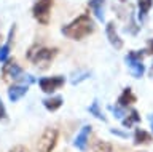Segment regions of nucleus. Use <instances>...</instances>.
Listing matches in <instances>:
<instances>
[{
    "instance_id": "obj_24",
    "label": "nucleus",
    "mask_w": 153,
    "mask_h": 152,
    "mask_svg": "<svg viewBox=\"0 0 153 152\" xmlns=\"http://www.w3.org/2000/svg\"><path fill=\"white\" fill-rule=\"evenodd\" d=\"M145 51H148L150 55H153V39L148 40V46H147V50H145Z\"/></svg>"
},
{
    "instance_id": "obj_21",
    "label": "nucleus",
    "mask_w": 153,
    "mask_h": 152,
    "mask_svg": "<svg viewBox=\"0 0 153 152\" xmlns=\"http://www.w3.org/2000/svg\"><path fill=\"white\" fill-rule=\"evenodd\" d=\"M110 111H112L113 114H115V117L117 118H121L126 115V107H121V106H118V104H115V106H110Z\"/></svg>"
},
{
    "instance_id": "obj_5",
    "label": "nucleus",
    "mask_w": 153,
    "mask_h": 152,
    "mask_svg": "<svg viewBox=\"0 0 153 152\" xmlns=\"http://www.w3.org/2000/svg\"><path fill=\"white\" fill-rule=\"evenodd\" d=\"M115 10H117L118 13V16L121 18L123 21H126L129 22V26L126 27V31L128 32H131V34H136V32L139 31V27L136 26V22H134V10H132V5L129 2H126V0H120V3L117 7H115Z\"/></svg>"
},
{
    "instance_id": "obj_26",
    "label": "nucleus",
    "mask_w": 153,
    "mask_h": 152,
    "mask_svg": "<svg viewBox=\"0 0 153 152\" xmlns=\"http://www.w3.org/2000/svg\"><path fill=\"white\" fill-rule=\"evenodd\" d=\"M150 75L153 77V66H152V69H150Z\"/></svg>"
},
{
    "instance_id": "obj_12",
    "label": "nucleus",
    "mask_w": 153,
    "mask_h": 152,
    "mask_svg": "<svg viewBox=\"0 0 153 152\" xmlns=\"http://www.w3.org/2000/svg\"><path fill=\"white\" fill-rule=\"evenodd\" d=\"M88 7L93 11V15L96 16V19H99V21L105 19V0H89Z\"/></svg>"
},
{
    "instance_id": "obj_2",
    "label": "nucleus",
    "mask_w": 153,
    "mask_h": 152,
    "mask_svg": "<svg viewBox=\"0 0 153 152\" xmlns=\"http://www.w3.org/2000/svg\"><path fill=\"white\" fill-rule=\"evenodd\" d=\"M57 48H46V46H32L27 51V59L40 70H46L50 67L51 61L56 58Z\"/></svg>"
},
{
    "instance_id": "obj_22",
    "label": "nucleus",
    "mask_w": 153,
    "mask_h": 152,
    "mask_svg": "<svg viewBox=\"0 0 153 152\" xmlns=\"http://www.w3.org/2000/svg\"><path fill=\"white\" fill-rule=\"evenodd\" d=\"M7 118V109H5L2 99H0V120H5Z\"/></svg>"
},
{
    "instance_id": "obj_13",
    "label": "nucleus",
    "mask_w": 153,
    "mask_h": 152,
    "mask_svg": "<svg viewBox=\"0 0 153 152\" xmlns=\"http://www.w3.org/2000/svg\"><path fill=\"white\" fill-rule=\"evenodd\" d=\"M152 7H153V0H137V18L140 22L147 19Z\"/></svg>"
},
{
    "instance_id": "obj_9",
    "label": "nucleus",
    "mask_w": 153,
    "mask_h": 152,
    "mask_svg": "<svg viewBox=\"0 0 153 152\" xmlns=\"http://www.w3.org/2000/svg\"><path fill=\"white\" fill-rule=\"evenodd\" d=\"M105 35H107L110 45H112L115 50H121L123 48V39L120 37L118 31H117V26H115L113 21L107 22V26H105Z\"/></svg>"
},
{
    "instance_id": "obj_6",
    "label": "nucleus",
    "mask_w": 153,
    "mask_h": 152,
    "mask_svg": "<svg viewBox=\"0 0 153 152\" xmlns=\"http://www.w3.org/2000/svg\"><path fill=\"white\" fill-rule=\"evenodd\" d=\"M51 8H53V0H38L32 8V15L42 26H46L51 18Z\"/></svg>"
},
{
    "instance_id": "obj_25",
    "label": "nucleus",
    "mask_w": 153,
    "mask_h": 152,
    "mask_svg": "<svg viewBox=\"0 0 153 152\" xmlns=\"http://www.w3.org/2000/svg\"><path fill=\"white\" fill-rule=\"evenodd\" d=\"M148 120H150V127H152V131H153V114L148 117Z\"/></svg>"
},
{
    "instance_id": "obj_28",
    "label": "nucleus",
    "mask_w": 153,
    "mask_h": 152,
    "mask_svg": "<svg viewBox=\"0 0 153 152\" xmlns=\"http://www.w3.org/2000/svg\"><path fill=\"white\" fill-rule=\"evenodd\" d=\"M140 152H142V151H140Z\"/></svg>"
},
{
    "instance_id": "obj_16",
    "label": "nucleus",
    "mask_w": 153,
    "mask_h": 152,
    "mask_svg": "<svg viewBox=\"0 0 153 152\" xmlns=\"http://www.w3.org/2000/svg\"><path fill=\"white\" fill-rule=\"evenodd\" d=\"M152 142V135L142 128H137L134 131V144L136 146H140V144H150Z\"/></svg>"
},
{
    "instance_id": "obj_11",
    "label": "nucleus",
    "mask_w": 153,
    "mask_h": 152,
    "mask_svg": "<svg viewBox=\"0 0 153 152\" xmlns=\"http://www.w3.org/2000/svg\"><path fill=\"white\" fill-rule=\"evenodd\" d=\"M27 90H29V85L24 83V82H21V83H13L11 87H10V90H8V98H10V101H13V103L19 101V99H21L24 94L27 93Z\"/></svg>"
},
{
    "instance_id": "obj_3",
    "label": "nucleus",
    "mask_w": 153,
    "mask_h": 152,
    "mask_svg": "<svg viewBox=\"0 0 153 152\" xmlns=\"http://www.w3.org/2000/svg\"><path fill=\"white\" fill-rule=\"evenodd\" d=\"M2 79L7 83H18V82H24V83H32L33 77L32 75L24 74L22 67L19 66L14 59H8L5 61L2 66Z\"/></svg>"
},
{
    "instance_id": "obj_4",
    "label": "nucleus",
    "mask_w": 153,
    "mask_h": 152,
    "mask_svg": "<svg viewBox=\"0 0 153 152\" xmlns=\"http://www.w3.org/2000/svg\"><path fill=\"white\" fill-rule=\"evenodd\" d=\"M143 56H145V50L137 51L132 50L124 56V63H126L129 72L134 79H140L143 72H145V66H143Z\"/></svg>"
},
{
    "instance_id": "obj_19",
    "label": "nucleus",
    "mask_w": 153,
    "mask_h": 152,
    "mask_svg": "<svg viewBox=\"0 0 153 152\" xmlns=\"http://www.w3.org/2000/svg\"><path fill=\"white\" fill-rule=\"evenodd\" d=\"M93 152H112V144L107 141H97L93 147Z\"/></svg>"
},
{
    "instance_id": "obj_15",
    "label": "nucleus",
    "mask_w": 153,
    "mask_h": 152,
    "mask_svg": "<svg viewBox=\"0 0 153 152\" xmlns=\"http://www.w3.org/2000/svg\"><path fill=\"white\" fill-rule=\"evenodd\" d=\"M13 37H14V26L11 27L10 31V35H8V42L5 45H0V63H5L8 61V56H10V50H11V42H13Z\"/></svg>"
},
{
    "instance_id": "obj_20",
    "label": "nucleus",
    "mask_w": 153,
    "mask_h": 152,
    "mask_svg": "<svg viewBox=\"0 0 153 152\" xmlns=\"http://www.w3.org/2000/svg\"><path fill=\"white\" fill-rule=\"evenodd\" d=\"M88 111H89V114H93V115L96 117V118H99V120H102V122H105V117H104V114L100 112V109H99V103L97 101H94L91 106L88 107Z\"/></svg>"
},
{
    "instance_id": "obj_8",
    "label": "nucleus",
    "mask_w": 153,
    "mask_h": 152,
    "mask_svg": "<svg viewBox=\"0 0 153 152\" xmlns=\"http://www.w3.org/2000/svg\"><path fill=\"white\" fill-rule=\"evenodd\" d=\"M65 79L62 75H53V77H42L38 80V87L43 93H54L56 90L64 87Z\"/></svg>"
},
{
    "instance_id": "obj_10",
    "label": "nucleus",
    "mask_w": 153,
    "mask_h": 152,
    "mask_svg": "<svg viewBox=\"0 0 153 152\" xmlns=\"http://www.w3.org/2000/svg\"><path fill=\"white\" fill-rule=\"evenodd\" d=\"M91 125H85L81 128V131L75 136V141H74V146L80 151H86L88 147V142H89V135H91Z\"/></svg>"
},
{
    "instance_id": "obj_18",
    "label": "nucleus",
    "mask_w": 153,
    "mask_h": 152,
    "mask_svg": "<svg viewBox=\"0 0 153 152\" xmlns=\"http://www.w3.org/2000/svg\"><path fill=\"white\" fill-rule=\"evenodd\" d=\"M140 122V115H139V112L136 111V109H132V111H129V114H126L123 118H121V123H123V127H126V128H131L134 127L136 123Z\"/></svg>"
},
{
    "instance_id": "obj_17",
    "label": "nucleus",
    "mask_w": 153,
    "mask_h": 152,
    "mask_svg": "<svg viewBox=\"0 0 153 152\" xmlns=\"http://www.w3.org/2000/svg\"><path fill=\"white\" fill-rule=\"evenodd\" d=\"M62 103H64V99H62L61 96H51V98H45V99H43V106H45V109H46V111H50V112L57 111V109L62 106Z\"/></svg>"
},
{
    "instance_id": "obj_27",
    "label": "nucleus",
    "mask_w": 153,
    "mask_h": 152,
    "mask_svg": "<svg viewBox=\"0 0 153 152\" xmlns=\"http://www.w3.org/2000/svg\"><path fill=\"white\" fill-rule=\"evenodd\" d=\"M0 40H2V34H0Z\"/></svg>"
},
{
    "instance_id": "obj_23",
    "label": "nucleus",
    "mask_w": 153,
    "mask_h": 152,
    "mask_svg": "<svg viewBox=\"0 0 153 152\" xmlns=\"http://www.w3.org/2000/svg\"><path fill=\"white\" fill-rule=\"evenodd\" d=\"M8 152H30V151L24 146H16V147H13V149H10Z\"/></svg>"
},
{
    "instance_id": "obj_1",
    "label": "nucleus",
    "mask_w": 153,
    "mask_h": 152,
    "mask_svg": "<svg viewBox=\"0 0 153 152\" xmlns=\"http://www.w3.org/2000/svg\"><path fill=\"white\" fill-rule=\"evenodd\" d=\"M61 32L62 35L70 40H83L85 37L94 32V21L91 19L89 15H80L72 22L62 26Z\"/></svg>"
},
{
    "instance_id": "obj_7",
    "label": "nucleus",
    "mask_w": 153,
    "mask_h": 152,
    "mask_svg": "<svg viewBox=\"0 0 153 152\" xmlns=\"http://www.w3.org/2000/svg\"><path fill=\"white\" fill-rule=\"evenodd\" d=\"M56 142H57V130H54V128H45L40 138H38L37 149L38 152H51L54 149Z\"/></svg>"
},
{
    "instance_id": "obj_14",
    "label": "nucleus",
    "mask_w": 153,
    "mask_h": 152,
    "mask_svg": "<svg viewBox=\"0 0 153 152\" xmlns=\"http://www.w3.org/2000/svg\"><path fill=\"white\" fill-rule=\"evenodd\" d=\"M132 103H136V94H134L132 90L128 87V88H124L121 91V94L118 96L117 104H118V106H121V107H128V106H131Z\"/></svg>"
}]
</instances>
